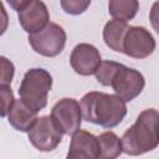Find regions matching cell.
Listing matches in <instances>:
<instances>
[{
  "instance_id": "obj_13",
  "label": "cell",
  "mask_w": 159,
  "mask_h": 159,
  "mask_svg": "<svg viewBox=\"0 0 159 159\" xmlns=\"http://www.w3.org/2000/svg\"><path fill=\"white\" fill-rule=\"evenodd\" d=\"M129 26L122 20H109L103 29L104 43L116 52H123V40Z\"/></svg>"
},
{
  "instance_id": "obj_9",
  "label": "cell",
  "mask_w": 159,
  "mask_h": 159,
  "mask_svg": "<svg viewBox=\"0 0 159 159\" xmlns=\"http://www.w3.org/2000/svg\"><path fill=\"white\" fill-rule=\"evenodd\" d=\"M101 62V53L97 47L86 42L76 45L70 56L71 67L76 73L81 76L94 75Z\"/></svg>"
},
{
  "instance_id": "obj_8",
  "label": "cell",
  "mask_w": 159,
  "mask_h": 159,
  "mask_svg": "<svg viewBox=\"0 0 159 159\" xmlns=\"http://www.w3.org/2000/svg\"><path fill=\"white\" fill-rule=\"evenodd\" d=\"M153 35L143 26H129L123 40V53L133 58H145L155 50Z\"/></svg>"
},
{
  "instance_id": "obj_15",
  "label": "cell",
  "mask_w": 159,
  "mask_h": 159,
  "mask_svg": "<svg viewBox=\"0 0 159 159\" xmlns=\"http://www.w3.org/2000/svg\"><path fill=\"white\" fill-rule=\"evenodd\" d=\"M101 145L99 158L102 159H114L123 153V145L120 138L113 132H104L98 137Z\"/></svg>"
},
{
  "instance_id": "obj_2",
  "label": "cell",
  "mask_w": 159,
  "mask_h": 159,
  "mask_svg": "<svg viewBox=\"0 0 159 159\" xmlns=\"http://www.w3.org/2000/svg\"><path fill=\"white\" fill-rule=\"evenodd\" d=\"M123 152L128 155H142L159 145V111L144 109L135 123L120 138Z\"/></svg>"
},
{
  "instance_id": "obj_10",
  "label": "cell",
  "mask_w": 159,
  "mask_h": 159,
  "mask_svg": "<svg viewBox=\"0 0 159 159\" xmlns=\"http://www.w3.org/2000/svg\"><path fill=\"white\" fill-rule=\"evenodd\" d=\"M101 154L98 137L78 129L72 134L67 159H97Z\"/></svg>"
},
{
  "instance_id": "obj_21",
  "label": "cell",
  "mask_w": 159,
  "mask_h": 159,
  "mask_svg": "<svg viewBox=\"0 0 159 159\" xmlns=\"http://www.w3.org/2000/svg\"><path fill=\"white\" fill-rule=\"evenodd\" d=\"M6 2L9 4V6L12 9V10H16V11H20L22 10L25 6H27L31 0H6Z\"/></svg>"
},
{
  "instance_id": "obj_12",
  "label": "cell",
  "mask_w": 159,
  "mask_h": 159,
  "mask_svg": "<svg viewBox=\"0 0 159 159\" xmlns=\"http://www.w3.org/2000/svg\"><path fill=\"white\" fill-rule=\"evenodd\" d=\"M37 111L29 107L21 98L16 99L7 113L9 123L20 132H29L37 120Z\"/></svg>"
},
{
  "instance_id": "obj_20",
  "label": "cell",
  "mask_w": 159,
  "mask_h": 159,
  "mask_svg": "<svg viewBox=\"0 0 159 159\" xmlns=\"http://www.w3.org/2000/svg\"><path fill=\"white\" fill-rule=\"evenodd\" d=\"M149 20L153 29L159 34V1H155L149 11Z\"/></svg>"
},
{
  "instance_id": "obj_16",
  "label": "cell",
  "mask_w": 159,
  "mask_h": 159,
  "mask_svg": "<svg viewBox=\"0 0 159 159\" xmlns=\"http://www.w3.org/2000/svg\"><path fill=\"white\" fill-rule=\"evenodd\" d=\"M118 62L114 61H102L99 67L96 71V80L103 84V86H109V81L116 71V68L118 67Z\"/></svg>"
},
{
  "instance_id": "obj_7",
  "label": "cell",
  "mask_w": 159,
  "mask_h": 159,
  "mask_svg": "<svg viewBox=\"0 0 159 159\" xmlns=\"http://www.w3.org/2000/svg\"><path fill=\"white\" fill-rule=\"evenodd\" d=\"M51 117L63 134L72 135L81 128L83 118L81 103L73 98H62L52 107Z\"/></svg>"
},
{
  "instance_id": "obj_11",
  "label": "cell",
  "mask_w": 159,
  "mask_h": 159,
  "mask_svg": "<svg viewBox=\"0 0 159 159\" xmlns=\"http://www.w3.org/2000/svg\"><path fill=\"white\" fill-rule=\"evenodd\" d=\"M50 20V12L46 4L41 0L31 2L19 11V22L27 34H35L46 27Z\"/></svg>"
},
{
  "instance_id": "obj_1",
  "label": "cell",
  "mask_w": 159,
  "mask_h": 159,
  "mask_svg": "<svg viewBox=\"0 0 159 159\" xmlns=\"http://www.w3.org/2000/svg\"><path fill=\"white\" fill-rule=\"evenodd\" d=\"M83 119L103 128L118 125L127 114L125 101L117 94L92 91L81 99Z\"/></svg>"
},
{
  "instance_id": "obj_3",
  "label": "cell",
  "mask_w": 159,
  "mask_h": 159,
  "mask_svg": "<svg viewBox=\"0 0 159 159\" xmlns=\"http://www.w3.org/2000/svg\"><path fill=\"white\" fill-rule=\"evenodd\" d=\"M52 87V76L43 68L29 70L19 87L20 98L32 109L42 111L47 106V96Z\"/></svg>"
},
{
  "instance_id": "obj_4",
  "label": "cell",
  "mask_w": 159,
  "mask_h": 159,
  "mask_svg": "<svg viewBox=\"0 0 159 159\" xmlns=\"http://www.w3.org/2000/svg\"><path fill=\"white\" fill-rule=\"evenodd\" d=\"M27 40L35 52L45 57H55L65 48L67 36L60 25L48 22L41 31L30 34Z\"/></svg>"
},
{
  "instance_id": "obj_14",
  "label": "cell",
  "mask_w": 159,
  "mask_h": 159,
  "mask_svg": "<svg viewBox=\"0 0 159 159\" xmlns=\"http://www.w3.org/2000/svg\"><path fill=\"white\" fill-rule=\"evenodd\" d=\"M138 10V0H108V12L113 19L127 22L135 17Z\"/></svg>"
},
{
  "instance_id": "obj_17",
  "label": "cell",
  "mask_w": 159,
  "mask_h": 159,
  "mask_svg": "<svg viewBox=\"0 0 159 159\" xmlns=\"http://www.w3.org/2000/svg\"><path fill=\"white\" fill-rule=\"evenodd\" d=\"M60 2L62 10L66 14L81 15L88 9L91 0H60Z\"/></svg>"
},
{
  "instance_id": "obj_18",
  "label": "cell",
  "mask_w": 159,
  "mask_h": 159,
  "mask_svg": "<svg viewBox=\"0 0 159 159\" xmlns=\"http://www.w3.org/2000/svg\"><path fill=\"white\" fill-rule=\"evenodd\" d=\"M0 94H1V117H5L7 116L10 108L12 107L15 98L10 86L7 84H0Z\"/></svg>"
},
{
  "instance_id": "obj_6",
  "label": "cell",
  "mask_w": 159,
  "mask_h": 159,
  "mask_svg": "<svg viewBox=\"0 0 159 159\" xmlns=\"http://www.w3.org/2000/svg\"><path fill=\"white\" fill-rule=\"evenodd\" d=\"M27 133L30 143L40 152H51L56 149L63 135V132L51 116H42L37 118Z\"/></svg>"
},
{
  "instance_id": "obj_5",
  "label": "cell",
  "mask_w": 159,
  "mask_h": 159,
  "mask_svg": "<svg viewBox=\"0 0 159 159\" xmlns=\"http://www.w3.org/2000/svg\"><path fill=\"white\" fill-rule=\"evenodd\" d=\"M144 86V76L139 71L127 67L122 63L118 65L109 81V87H112L114 93L125 102H130L138 97L142 93Z\"/></svg>"
},
{
  "instance_id": "obj_19",
  "label": "cell",
  "mask_w": 159,
  "mask_h": 159,
  "mask_svg": "<svg viewBox=\"0 0 159 159\" xmlns=\"http://www.w3.org/2000/svg\"><path fill=\"white\" fill-rule=\"evenodd\" d=\"M1 84H7L10 86L14 73H15V67L11 61H9L6 57L1 56Z\"/></svg>"
}]
</instances>
